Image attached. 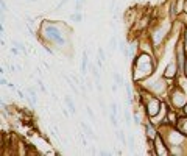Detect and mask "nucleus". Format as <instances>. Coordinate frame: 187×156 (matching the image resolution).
Instances as JSON below:
<instances>
[{"instance_id": "13", "label": "nucleus", "mask_w": 187, "mask_h": 156, "mask_svg": "<svg viewBox=\"0 0 187 156\" xmlns=\"http://www.w3.org/2000/svg\"><path fill=\"white\" fill-rule=\"evenodd\" d=\"M11 44H13V47L19 48V50L22 52V55H23V56H27V55H28V50L25 48V44H23V42H21V41H16V39H11Z\"/></svg>"}, {"instance_id": "11", "label": "nucleus", "mask_w": 187, "mask_h": 156, "mask_svg": "<svg viewBox=\"0 0 187 156\" xmlns=\"http://www.w3.org/2000/svg\"><path fill=\"white\" fill-rule=\"evenodd\" d=\"M145 120H142V116H140V111L139 109H133V123L136 127H142V123Z\"/></svg>"}, {"instance_id": "20", "label": "nucleus", "mask_w": 187, "mask_h": 156, "mask_svg": "<svg viewBox=\"0 0 187 156\" xmlns=\"http://www.w3.org/2000/svg\"><path fill=\"white\" fill-rule=\"evenodd\" d=\"M97 52H98V58L101 59L103 62H105V61H106V53H105V50H103V47H101V45L98 47V50H97Z\"/></svg>"}, {"instance_id": "10", "label": "nucleus", "mask_w": 187, "mask_h": 156, "mask_svg": "<svg viewBox=\"0 0 187 156\" xmlns=\"http://www.w3.org/2000/svg\"><path fill=\"white\" fill-rule=\"evenodd\" d=\"M80 125H81V128L84 130V133H86V134H88V137H93L95 141H98V137H97V134L93 133V130H92L91 127H89L88 123H86V122H83V120H81V122H80Z\"/></svg>"}, {"instance_id": "29", "label": "nucleus", "mask_w": 187, "mask_h": 156, "mask_svg": "<svg viewBox=\"0 0 187 156\" xmlns=\"http://www.w3.org/2000/svg\"><path fill=\"white\" fill-rule=\"evenodd\" d=\"M75 2H78V0H75Z\"/></svg>"}, {"instance_id": "17", "label": "nucleus", "mask_w": 187, "mask_h": 156, "mask_svg": "<svg viewBox=\"0 0 187 156\" xmlns=\"http://www.w3.org/2000/svg\"><path fill=\"white\" fill-rule=\"evenodd\" d=\"M117 114H114V112H109V122H111V125L114 128H119V122H117Z\"/></svg>"}, {"instance_id": "5", "label": "nucleus", "mask_w": 187, "mask_h": 156, "mask_svg": "<svg viewBox=\"0 0 187 156\" xmlns=\"http://www.w3.org/2000/svg\"><path fill=\"white\" fill-rule=\"evenodd\" d=\"M162 75L167 80H170V81H175V80L179 77V69H178V62H176L175 56H172L170 61L167 62V66H165V69H164Z\"/></svg>"}, {"instance_id": "1", "label": "nucleus", "mask_w": 187, "mask_h": 156, "mask_svg": "<svg viewBox=\"0 0 187 156\" xmlns=\"http://www.w3.org/2000/svg\"><path fill=\"white\" fill-rule=\"evenodd\" d=\"M70 31L72 30L61 21H42L38 38L42 45H48L55 52H61L67 47Z\"/></svg>"}, {"instance_id": "15", "label": "nucleus", "mask_w": 187, "mask_h": 156, "mask_svg": "<svg viewBox=\"0 0 187 156\" xmlns=\"http://www.w3.org/2000/svg\"><path fill=\"white\" fill-rule=\"evenodd\" d=\"M117 48H119V41H117V35L114 33V35H112V38L109 39V50H111V52H115Z\"/></svg>"}, {"instance_id": "25", "label": "nucleus", "mask_w": 187, "mask_h": 156, "mask_svg": "<svg viewBox=\"0 0 187 156\" xmlns=\"http://www.w3.org/2000/svg\"><path fill=\"white\" fill-rule=\"evenodd\" d=\"M181 112H182V114H184V116H187V103H186V106H184V108L181 109Z\"/></svg>"}, {"instance_id": "14", "label": "nucleus", "mask_w": 187, "mask_h": 156, "mask_svg": "<svg viewBox=\"0 0 187 156\" xmlns=\"http://www.w3.org/2000/svg\"><path fill=\"white\" fill-rule=\"evenodd\" d=\"M123 120L128 127H131L133 123V117H131V112H129V105H125V111H123Z\"/></svg>"}, {"instance_id": "22", "label": "nucleus", "mask_w": 187, "mask_h": 156, "mask_svg": "<svg viewBox=\"0 0 187 156\" xmlns=\"http://www.w3.org/2000/svg\"><path fill=\"white\" fill-rule=\"evenodd\" d=\"M182 41H184V47H186V52H187V28H184V31H182Z\"/></svg>"}, {"instance_id": "21", "label": "nucleus", "mask_w": 187, "mask_h": 156, "mask_svg": "<svg viewBox=\"0 0 187 156\" xmlns=\"http://www.w3.org/2000/svg\"><path fill=\"white\" fill-rule=\"evenodd\" d=\"M38 86H39V89H41V92H42V94H47V88L44 86L42 80H38Z\"/></svg>"}, {"instance_id": "2", "label": "nucleus", "mask_w": 187, "mask_h": 156, "mask_svg": "<svg viewBox=\"0 0 187 156\" xmlns=\"http://www.w3.org/2000/svg\"><path fill=\"white\" fill-rule=\"evenodd\" d=\"M159 61L161 59L156 56L150 55L145 52H139L136 55V58L131 61V80L134 84L147 80L148 77H151L153 74H156L159 67Z\"/></svg>"}, {"instance_id": "27", "label": "nucleus", "mask_w": 187, "mask_h": 156, "mask_svg": "<svg viewBox=\"0 0 187 156\" xmlns=\"http://www.w3.org/2000/svg\"><path fill=\"white\" fill-rule=\"evenodd\" d=\"M184 13H187V0H186V5H184Z\"/></svg>"}, {"instance_id": "6", "label": "nucleus", "mask_w": 187, "mask_h": 156, "mask_svg": "<svg viewBox=\"0 0 187 156\" xmlns=\"http://www.w3.org/2000/svg\"><path fill=\"white\" fill-rule=\"evenodd\" d=\"M89 64H91V61H89V52L84 50L83 52V58H81V66H80V72H81V75H88V70H89Z\"/></svg>"}, {"instance_id": "4", "label": "nucleus", "mask_w": 187, "mask_h": 156, "mask_svg": "<svg viewBox=\"0 0 187 156\" xmlns=\"http://www.w3.org/2000/svg\"><path fill=\"white\" fill-rule=\"evenodd\" d=\"M148 155L153 156H170V147L168 144L165 142V139L162 137V134L159 133L155 139H153L151 147H148Z\"/></svg>"}, {"instance_id": "9", "label": "nucleus", "mask_w": 187, "mask_h": 156, "mask_svg": "<svg viewBox=\"0 0 187 156\" xmlns=\"http://www.w3.org/2000/svg\"><path fill=\"white\" fill-rule=\"evenodd\" d=\"M115 137L120 141V144L125 145V147H128V134H125V131L123 130H119V128H115Z\"/></svg>"}, {"instance_id": "12", "label": "nucleus", "mask_w": 187, "mask_h": 156, "mask_svg": "<svg viewBox=\"0 0 187 156\" xmlns=\"http://www.w3.org/2000/svg\"><path fill=\"white\" fill-rule=\"evenodd\" d=\"M112 83H115L119 88H122V86H125V80H123L122 74H119V72H112Z\"/></svg>"}, {"instance_id": "19", "label": "nucleus", "mask_w": 187, "mask_h": 156, "mask_svg": "<svg viewBox=\"0 0 187 156\" xmlns=\"http://www.w3.org/2000/svg\"><path fill=\"white\" fill-rule=\"evenodd\" d=\"M86 112H88V116H89V119H91V122H95V114H93V111H92V108L91 106H86Z\"/></svg>"}, {"instance_id": "28", "label": "nucleus", "mask_w": 187, "mask_h": 156, "mask_svg": "<svg viewBox=\"0 0 187 156\" xmlns=\"http://www.w3.org/2000/svg\"><path fill=\"white\" fill-rule=\"evenodd\" d=\"M27 2H31V3H36L38 0H27Z\"/></svg>"}, {"instance_id": "24", "label": "nucleus", "mask_w": 187, "mask_h": 156, "mask_svg": "<svg viewBox=\"0 0 187 156\" xmlns=\"http://www.w3.org/2000/svg\"><path fill=\"white\" fill-rule=\"evenodd\" d=\"M108 153H109V151L106 150V148H101V150L98 151V155H101V156H105V155H108Z\"/></svg>"}, {"instance_id": "3", "label": "nucleus", "mask_w": 187, "mask_h": 156, "mask_svg": "<svg viewBox=\"0 0 187 156\" xmlns=\"http://www.w3.org/2000/svg\"><path fill=\"white\" fill-rule=\"evenodd\" d=\"M165 102L168 103V106L172 109L181 111V109L186 106V103H187V91H186V89H182L178 83L173 81L172 84H170L168 92H167Z\"/></svg>"}, {"instance_id": "16", "label": "nucleus", "mask_w": 187, "mask_h": 156, "mask_svg": "<svg viewBox=\"0 0 187 156\" xmlns=\"http://www.w3.org/2000/svg\"><path fill=\"white\" fill-rule=\"evenodd\" d=\"M69 19H70V21H73V22H78V24H80V22H83V19H84V16H83V13H72V14H70L69 16Z\"/></svg>"}, {"instance_id": "23", "label": "nucleus", "mask_w": 187, "mask_h": 156, "mask_svg": "<svg viewBox=\"0 0 187 156\" xmlns=\"http://www.w3.org/2000/svg\"><path fill=\"white\" fill-rule=\"evenodd\" d=\"M8 5H6V3H5V0H2V13H5V11H8Z\"/></svg>"}, {"instance_id": "26", "label": "nucleus", "mask_w": 187, "mask_h": 156, "mask_svg": "<svg viewBox=\"0 0 187 156\" xmlns=\"http://www.w3.org/2000/svg\"><path fill=\"white\" fill-rule=\"evenodd\" d=\"M184 75L187 77V58H186V66H184Z\"/></svg>"}, {"instance_id": "7", "label": "nucleus", "mask_w": 187, "mask_h": 156, "mask_svg": "<svg viewBox=\"0 0 187 156\" xmlns=\"http://www.w3.org/2000/svg\"><path fill=\"white\" fill-rule=\"evenodd\" d=\"M176 128H178L184 136H187V116H184L182 112L179 114V119H178V122H176Z\"/></svg>"}, {"instance_id": "18", "label": "nucleus", "mask_w": 187, "mask_h": 156, "mask_svg": "<svg viewBox=\"0 0 187 156\" xmlns=\"http://www.w3.org/2000/svg\"><path fill=\"white\" fill-rule=\"evenodd\" d=\"M128 147L129 148L136 147V137H134V134H131V133H128Z\"/></svg>"}, {"instance_id": "8", "label": "nucleus", "mask_w": 187, "mask_h": 156, "mask_svg": "<svg viewBox=\"0 0 187 156\" xmlns=\"http://www.w3.org/2000/svg\"><path fill=\"white\" fill-rule=\"evenodd\" d=\"M64 103H66V108H69L70 114L76 116V106H75V102H73V98H72V95L70 94L64 95Z\"/></svg>"}]
</instances>
